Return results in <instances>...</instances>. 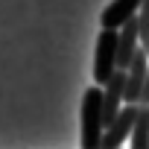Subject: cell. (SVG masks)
<instances>
[{"label": "cell", "mask_w": 149, "mask_h": 149, "mask_svg": "<svg viewBox=\"0 0 149 149\" xmlns=\"http://www.w3.org/2000/svg\"><path fill=\"white\" fill-rule=\"evenodd\" d=\"M137 114H140V105H126L120 111V117L105 129V140H102V149H120L123 140L134 132V123H137Z\"/></svg>", "instance_id": "cell-4"}, {"label": "cell", "mask_w": 149, "mask_h": 149, "mask_svg": "<svg viewBox=\"0 0 149 149\" xmlns=\"http://www.w3.org/2000/svg\"><path fill=\"white\" fill-rule=\"evenodd\" d=\"M105 91L100 85L88 88L82 97V149H102L105 140Z\"/></svg>", "instance_id": "cell-1"}, {"label": "cell", "mask_w": 149, "mask_h": 149, "mask_svg": "<svg viewBox=\"0 0 149 149\" xmlns=\"http://www.w3.org/2000/svg\"><path fill=\"white\" fill-rule=\"evenodd\" d=\"M117 41L120 32L114 29H102L97 35V53H94V82L97 85H108L117 76Z\"/></svg>", "instance_id": "cell-2"}, {"label": "cell", "mask_w": 149, "mask_h": 149, "mask_svg": "<svg viewBox=\"0 0 149 149\" xmlns=\"http://www.w3.org/2000/svg\"><path fill=\"white\" fill-rule=\"evenodd\" d=\"M140 9H143V0H111L100 15V24H102V29L120 32L132 18L140 15Z\"/></svg>", "instance_id": "cell-3"}, {"label": "cell", "mask_w": 149, "mask_h": 149, "mask_svg": "<svg viewBox=\"0 0 149 149\" xmlns=\"http://www.w3.org/2000/svg\"><path fill=\"white\" fill-rule=\"evenodd\" d=\"M132 149H149V108L140 105L134 132H132Z\"/></svg>", "instance_id": "cell-5"}]
</instances>
